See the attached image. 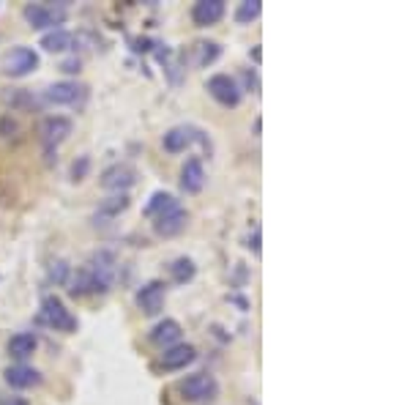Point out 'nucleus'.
Masks as SVG:
<instances>
[{
  "mask_svg": "<svg viewBox=\"0 0 410 405\" xmlns=\"http://www.w3.org/2000/svg\"><path fill=\"white\" fill-rule=\"evenodd\" d=\"M115 282V257L110 252H96L82 268L74 271L68 279L71 296H90V293H107Z\"/></svg>",
  "mask_w": 410,
  "mask_h": 405,
  "instance_id": "nucleus-1",
  "label": "nucleus"
},
{
  "mask_svg": "<svg viewBox=\"0 0 410 405\" xmlns=\"http://www.w3.org/2000/svg\"><path fill=\"white\" fill-rule=\"evenodd\" d=\"M22 17L36 30H47V28L58 30L66 22V6L64 3L61 6H55V3H28L22 8Z\"/></svg>",
  "mask_w": 410,
  "mask_h": 405,
  "instance_id": "nucleus-2",
  "label": "nucleus"
},
{
  "mask_svg": "<svg viewBox=\"0 0 410 405\" xmlns=\"http://www.w3.org/2000/svg\"><path fill=\"white\" fill-rule=\"evenodd\" d=\"M39 321L47 324L55 331H74L77 328V318L66 310V304L58 299V296H47L41 302V313H39Z\"/></svg>",
  "mask_w": 410,
  "mask_h": 405,
  "instance_id": "nucleus-3",
  "label": "nucleus"
},
{
  "mask_svg": "<svg viewBox=\"0 0 410 405\" xmlns=\"http://www.w3.org/2000/svg\"><path fill=\"white\" fill-rule=\"evenodd\" d=\"M36 69H39V52L30 47H14V50H8L6 61H3V72L8 77H25Z\"/></svg>",
  "mask_w": 410,
  "mask_h": 405,
  "instance_id": "nucleus-4",
  "label": "nucleus"
},
{
  "mask_svg": "<svg viewBox=\"0 0 410 405\" xmlns=\"http://www.w3.org/2000/svg\"><path fill=\"white\" fill-rule=\"evenodd\" d=\"M181 395L189 400V403H205V400H213V395H216V381H213V375H208V373H195V375H189V378H184L181 381Z\"/></svg>",
  "mask_w": 410,
  "mask_h": 405,
  "instance_id": "nucleus-5",
  "label": "nucleus"
},
{
  "mask_svg": "<svg viewBox=\"0 0 410 405\" xmlns=\"http://www.w3.org/2000/svg\"><path fill=\"white\" fill-rule=\"evenodd\" d=\"M205 88L224 107H238L241 104V85L233 80L230 75H213V77H208Z\"/></svg>",
  "mask_w": 410,
  "mask_h": 405,
  "instance_id": "nucleus-6",
  "label": "nucleus"
},
{
  "mask_svg": "<svg viewBox=\"0 0 410 405\" xmlns=\"http://www.w3.org/2000/svg\"><path fill=\"white\" fill-rule=\"evenodd\" d=\"M164 299H167V285H164V282H159V279L145 282L135 296L137 307H139L145 315H159V313H162V307H164Z\"/></svg>",
  "mask_w": 410,
  "mask_h": 405,
  "instance_id": "nucleus-7",
  "label": "nucleus"
},
{
  "mask_svg": "<svg viewBox=\"0 0 410 405\" xmlns=\"http://www.w3.org/2000/svg\"><path fill=\"white\" fill-rule=\"evenodd\" d=\"M137 172L132 164H113L110 170L101 172V186L110 189V192H118V195H126L129 186H135Z\"/></svg>",
  "mask_w": 410,
  "mask_h": 405,
  "instance_id": "nucleus-8",
  "label": "nucleus"
},
{
  "mask_svg": "<svg viewBox=\"0 0 410 405\" xmlns=\"http://www.w3.org/2000/svg\"><path fill=\"white\" fill-rule=\"evenodd\" d=\"M41 143L47 148H55L58 143H64L68 135H71V121L64 118V115H50L41 121Z\"/></svg>",
  "mask_w": 410,
  "mask_h": 405,
  "instance_id": "nucleus-9",
  "label": "nucleus"
},
{
  "mask_svg": "<svg viewBox=\"0 0 410 405\" xmlns=\"http://www.w3.org/2000/svg\"><path fill=\"white\" fill-rule=\"evenodd\" d=\"M195 140H203V132H197L195 126H175V129H170L167 135H164V151H170V154H181V151H186Z\"/></svg>",
  "mask_w": 410,
  "mask_h": 405,
  "instance_id": "nucleus-10",
  "label": "nucleus"
},
{
  "mask_svg": "<svg viewBox=\"0 0 410 405\" xmlns=\"http://www.w3.org/2000/svg\"><path fill=\"white\" fill-rule=\"evenodd\" d=\"M186 222H189V214H186L184 208H175V211H170V214H164V217H156L153 233L162 236V239H173V236H178V233L186 228Z\"/></svg>",
  "mask_w": 410,
  "mask_h": 405,
  "instance_id": "nucleus-11",
  "label": "nucleus"
},
{
  "mask_svg": "<svg viewBox=\"0 0 410 405\" xmlns=\"http://www.w3.org/2000/svg\"><path fill=\"white\" fill-rule=\"evenodd\" d=\"M82 93H85L82 85H77V82H71V80H64V82L50 85V88L44 90V99H47L50 104H77Z\"/></svg>",
  "mask_w": 410,
  "mask_h": 405,
  "instance_id": "nucleus-12",
  "label": "nucleus"
},
{
  "mask_svg": "<svg viewBox=\"0 0 410 405\" xmlns=\"http://www.w3.org/2000/svg\"><path fill=\"white\" fill-rule=\"evenodd\" d=\"M3 375H6V384L11 389H33V386L41 384V373L33 370V367H28V364H14Z\"/></svg>",
  "mask_w": 410,
  "mask_h": 405,
  "instance_id": "nucleus-13",
  "label": "nucleus"
},
{
  "mask_svg": "<svg viewBox=\"0 0 410 405\" xmlns=\"http://www.w3.org/2000/svg\"><path fill=\"white\" fill-rule=\"evenodd\" d=\"M197 359V350L192 348V345H184V342H178V345H173V348H167L164 353H162V367L164 370H184L186 364H192Z\"/></svg>",
  "mask_w": 410,
  "mask_h": 405,
  "instance_id": "nucleus-14",
  "label": "nucleus"
},
{
  "mask_svg": "<svg viewBox=\"0 0 410 405\" xmlns=\"http://www.w3.org/2000/svg\"><path fill=\"white\" fill-rule=\"evenodd\" d=\"M224 17V0H200L192 8V19L200 28H211Z\"/></svg>",
  "mask_w": 410,
  "mask_h": 405,
  "instance_id": "nucleus-15",
  "label": "nucleus"
},
{
  "mask_svg": "<svg viewBox=\"0 0 410 405\" xmlns=\"http://www.w3.org/2000/svg\"><path fill=\"white\" fill-rule=\"evenodd\" d=\"M181 324L178 321H173V318H164V321H159V324L150 328V339L159 345V348H173V345H178L181 342Z\"/></svg>",
  "mask_w": 410,
  "mask_h": 405,
  "instance_id": "nucleus-16",
  "label": "nucleus"
},
{
  "mask_svg": "<svg viewBox=\"0 0 410 405\" xmlns=\"http://www.w3.org/2000/svg\"><path fill=\"white\" fill-rule=\"evenodd\" d=\"M205 186V167L200 159H186L181 167V189L186 195H197Z\"/></svg>",
  "mask_w": 410,
  "mask_h": 405,
  "instance_id": "nucleus-17",
  "label": "nucleus"
},
{
  "mask_svg": "<svg viewBox=\"0 0 410 405\" xmlns=\"http://www.w3.org/2000/svg\"><path fill=\"white\" fill-rule=\"evenodd\" d=\"M36 348H39V337L33 331H19L8 339V356L17 362H25L28 356H33Z\"/></svg>",
  "mask_w": 410,
  "mask_h": 405,
  "instance_id": "nucleus-18",
  "label": "nucleus"
},
{
  "mask_svg": "<svg viewBox=\"0 0 410 405\" xmlns=\"http://www.w3.org/2000/svg\"><path fill=\"white\" fill-rule=\"evenodd\" d=\"M175 208H181V203L170 195V192H156L153 197H150V203L145 206V214L148 217H164V214H170V211H175Z\"/></svg>",
  "mask_w": 410,
  "mask_h": 405,
  "instance_id": "nucleus-19",
  "label": "nucleus"
},
{
  "mask_svg": "<svg viewBox=\"0 0 410 405\" xmlns=\"http://www.w3.org/2000/svg\"><path fill=\"white\" fill-rule=\"evenodd\" d=\"M71 44H74V36L64 30V28H58V30H50L44 39H41V47L47 50V52H66L71 50Z\"/></svg>",
  "mask_w": 410,
  "mask_h": 405,
  "instance_id": "nucleus-20",
  "label": "nucleus"
},
{
  "mask_svg": "<svg viewBox=\"0 0 410 405\" xmlns=\"http://www.w3.org/2000/svg\"><path fill=\"white\" fill-rule=\"evenodd\" d=\"M192 50H195V55H197V58H195L197 66H211V63L222 55V47H219L216 41H197Z\"/></svg>",
  "mask_w": 410,
  "mask_h": 405,
  "instance_id": "nucleus-21",
  "label": "nucleus"
},
{
  "mask_svg": "<svg viewBox=\"0 0 410 405\" xmlns=\"http://www.w3.org/2000/svg\"><path fill=\"white\" fill-rule=\"evenodd\" d=\"M170 271H173V279L178 282V285H186V282H192L195 279V263L189 260V257H178L173 266H170Z\"/></svg>",
  "mask_w": 410,
  "mask_h": 405,
  "instance_id": "nucleus-22",
  "label": "nucleus"
},
{
  "mask_svg": "<svg viewBox=\"0 0 410 405\" xmlns=\"http://www.w3.org/2000/svg\"><path fill=\"white\" fill-rule=\"evenodd\" d=\"M260 11H263L260 0H244V3L238 6V11H235V19H238V22H252V19L260 17Z\"/></svg>",
  "mask_w": 410,
  "mask_h": 405,
  "instance_id": "nucleus-23",
  "label": "nucleus"
},
{
  "mask_svg": "<svg viewBox=\"0 0 410 405\" xmlns=\"http://www.w3.org/2000/svg\"><path fill=\"white\" fill-rule=\"evenodd\" d=\"M126 208H129V195H115V197L101 203V214H110V217H115V214H121Z\"/></svg>",
  "mask_w": 410,
  "mask_h": 405,
  "instance_id": "nucleus-24",
  "label": "nucleus"
},
{
  "mask_svg": "<svg viewBox=\"0 0 410 405\" xmlns=\"http://www.w3.org/2000/svg\"><path fill=\"white\" fill-rule=\"evenodd\" d=\"M52 279H58V282H68V266L64 263V260L52 263Z\"/></svg>",
  "mask_w": 410,
  "mask_h": 405,
  "instance_id": "nucleus-25",
  "label": "nucleus"
},
{
  "mask_svg": "<svg viewBox=\"0 0 410 405\" xmlns=\"http://www.w3.org/2000/svg\"><path fill=\"white\" fill-rule=\"evenodd\" d=\"M0 405H28V400H22V397H3Z\"/></svg>",
  "mask_w": 410,
  "mask_h": 405,
  "instance_id": "nucleus-26",
  "label": "nucleus"
},
{
  "mask_svg": "<svg viewBox=\"0 0 410 405\" xmlns=\"http://www.w3.org/2000/svg\"><path fill=\"white\" fill-rule=\"evenodd\" d=\"M64 72H68V75L79 72V61H66V63H64Z\"/></svg>",
  "mask_w": 410,
  "mask_h": 405,
  "instance_id": "nucleus-27",
  "label": "nucleus"
},
{
  "mask_svg": "<svg viewBox=\"0 0 410 405\" xmlns=\"http://www.w3.org/2000/svg\"><path fill=\"white\" fill-rule=\"evenodd\" d=\"M249 246H252L255 252H260V230H255V239L249 241Z\"/></svg>",
  "mask_w": 410,
  "mask_h": 405,
  "instance_id": "nucleus-28",
  "label": "nucleus"
}]
</instances>
